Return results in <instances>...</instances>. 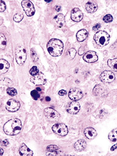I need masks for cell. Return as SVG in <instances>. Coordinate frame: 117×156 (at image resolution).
I'll return each mask as SVG.
<instances>
[{
  "mask_svg": "<svg viewBox=\"0 0 117 156\" xmlns=\"http://www.w3.org/2000/svg\"><path fill=\"white\" fill-rule=\"evenodd\" d=\"M22 128L21 121L18 118H12L6 122L3 127L5 133L9 136H15L20 133Z\"/></svg>",
  "mask_w": 117,
  "mask_h": 156,
  "instance_id": "1",
  "label": "cell"
},
{
  "mask_svg": "<svg viewBox=\"0 0 117 156\" xmlns=\"http://www.w3.org/2000/svg\"><path fill=\"white\" fill-rule=\"evenodd\" d=\"M47 49L51 55L53 57L60 56L64 49V44L60 40L52 38L48 43Z\"/></svg>",
  "mask_w": 117,
  "mask_h": 156,
  "instance_id": "2",
  "label": "cell"
},
{
  "mask_svg": "<svg viewBox=\"0 0 117 156\" xmlns=\"http://www.w3.org/2000/svg\"><path fill=\"white\" fill-rule=\"evenodd\" d=\"M94 40L97 44L101 46H104L109 44L110 35L105 31L100 30L95 34L94 36Z\"/></svg>",
  "mask_w": 117,
  "mask_h": 156,
  "instance_id": "3",
  "label": "cell"
},
{
  "mask_svg": "<svg viewBox=\"0 0 117 156\" xmlns=\"http://www.w3.org/2000/svg\"><path fill=\"white\" fill-rule=\"evenodd\" d=\"M15 59L19 65H23L26 60V52L25 49L19 46L15 50Z\"/></svg>",
  "mask_w": 117,
  "mask_h": 156,
  "instance_id": "4",
  "label": "cell"
},
{
  "mask_svg": "<svg viewBox=\"0 0 117 156\" xmlns=\"http://www.w3.org/2000/svg\"><path fill=\"white\" fill-rule=\"evenodd\" d=\"M93 93L96 97H105L109 94V90L104 85L97 84L93 88Z\"/></svg>",
  "mask_w": 117,
  "mask_h": 156,
  "instance_id": "5",
  "label": "cell"
},
{
  "mask_svg": "<svg viewBox=\"0 0 117 156\" xmlns=\"http://www.w3.org/2000/svg\"><path fill=\"white\" fill-rule=\"evenodd\" d=\"M44 114L47 119L51 121H57L61 117V115L58 112L51 108H45L44 109Z\"/></svg>",
  "mask_w": 117,
  "mask_h": 156,
  "instance_id": "6",
  "label": "cell"
},
{
  "mask_svg": "<svg viewBox=\"0 0 117 156\" xmlns=\"http://www.w3.org/2000/svg\"><path fill=\"white\" fill-rule=\"evenodd\" d=\"M52 131L61 136H65L68 133V128L64 123H57L52 127Z\"/></svg>",
  "mask_w": 117,
  "mask_h": 156,
  "instance_id": "7",
  "label": "cell"
},
{
  "mask_svg": "<svg viewBox=\"0 0 117 156\" xmlns=\"http://www.w3.org/2000/svg\"><path fill=\"white\" fill-rule=\"evenodd\" d=\"M21 6L24 11L28 17H32L35 14V9L33 4L30 1H23L21 2Z\"/></svg>",
  "mask_w": 117,
  "mask_h": 156,
  "instance_id": "8",
  "label": "cell"
},
{
  "mask_svg": "<svg viewBox=\"0 0 117 156\" xmlns=\"http://www.w3.org/2000/svg\"><path fill=\"white\" fill-rule=\"evenodd\" d=\"M83 94L81 90L77 87L71 88L69 92L68 97L73 101H77L82 98Z\"/></svg>",
  "mask_w": 117,
  "mask_h": 156,
  "instance_id": "9",
  "label": "cell"
},
{
  "mask_svg": "<svg viewBox=\"0 0 117 156\" xmlns=\"http://www.w3.org/2000/svg\"><path fill=\"white\" fill-rule=\"evenodd\" d=\"M30 81L36 85H43L45 84L46 79L43 73L39 72L36 75L32 76L30 78Z\"/></svg>",
  "mask_w": 117,
  "mask_h": 156,
  "instance_id": "10",
  "label": "cell"
},
{
  "mask_svg": "<svg viewBox=\"0 0 117 156\" xmlns=\"http://www.w3.org/2000/svg\"><path fill=\"white\" fill-rule=\"evenodd\" d=\"M115 78V74L110 71H103L100 76V79L102 82L109 83H112L114 81Z\"/></svg>",
  "mask_w": 117,
  "mask_h": 156,
  "instance_id": "11",
  "label": "cell"
},
{
  "mask_svg": "<svg viewBox=\"0 0 117 156\" xmlns=\"http://www.w3.org/2000/svg\"><path fill=\"white\" fill-rule=\"evenodd\" d=\"M83 59L87 63H95L98 60V57L96 53L94 51H88L83 56Z\"/></svg>",
  "mask_w": 117,
  "mask_h": 156,
  "instance_id": "12",
  "label": "cell"
},
{
  "mask_svg": "<svg viewBox=\"0 0 117 156\" xmlns=\"http://www.w3.org/2000/svg\"><path fill=\"white\" fill-rule=\"evenodd\" d=\"M20 108V103L14 99L9 100L6 105V109L10 112H15L18 111Z\"/></svg>",
  "mask_w": 117,
  "mask_h": 156,
  "instance_id": "13",
  "label": "cell"
},
{
  "mask_svg": "<svg viewBox=\"0 0 117 156\" xmlns=\"http://www.w3.org/2000/svg\"><path fill=\"white\" fill-rule=\"evenodd\" d=\"M71 20L76 22H79L83 18V14L82 11L78 8H74L71 12Z\"/></svg>",
  "mask_w": 117,
  "mask_h": 156,
  "instance_id": "14",
  "label": "cell"
},
{
  "mask_svg": "<svg viewBox=\"0 0 117 156\" xmlns=\"http://www.w3.org/2000/svg\"><path fill=\"white\" fill-rule=\"evenodd\" d=\"M80 108H81L80 104L78 102L74 101V102L70 103V105H68V106L67 108V111L70 114H76L77 112H79Z\"/></svg>",
  "mask_w": 117,
  "mask_h": 156,
  "instance_id": "15",
  "label": "cell"
},
{
  "mask_svg": "<svg viewBox=\"0 0 117 156\" xmlns=\"http://www.w3.org/2000/svg\"><path fill=\"white\" fill-rule=\"evenodd\" d=\"M54 21L55 24L58 27H63L65 25V17L64 15L62 14H59L57 15L54 18Z\"/></svg>",
  "mask_w": 117,
  "mask_h": 156,
  "instance_id": "16",
  "label": "cell"
},
{
  "mask_svg": "<svg viewBox=\"0 0 117 156\" xmlns=\"http://www.w3.org/2000/svg\"><path fill=\"white\" fill-rule=\"evenodd\" d=\"M19 153L23 156H32L33 152L29 149L25 144H22L21 146L19 149Z\"/></svg>",
  "mask_w": 117,
  "mask_h": 156,
  "instance_id": "17",
  "label": "cell"
},
{
  "mask_svg": "<svg viewBox=\"0 0 117 156\" xmlns=\"http://www.w3.org/2000/svg\"><path fill=\"white\" fill-rule=\"evenodd\" d=\"M85 135L87 137V139L92 140L93 139H95L96 136H97V133L96 131V130L91 127L87 128L85 130Z\"/></svg>",
  "mask_w": 117,
  "mask_h": 156,
  "instance_id": "18",
  "label": "cell"
},
{
  "mask_svg": "<svg viewBox=\"0 0 117 156\" xmlns=\"http://www.w3.org/2000/svg\"><path fill=\"white\" fill-rule=\"evenodd\" d=\"M85 9L89 13H94L98 9L97 5L93 2H89L85 5Z\"/></svg>",
  "mask_w": 117,
  "mask_h": 156,
  "instance_id": "19",
  "label": "cell"
},
{
  "mask_svg": "<svg viewBox=\"0 0 117 156\" xmlns=\"http://www.w3.org/2000/svg\"><path fill=\"white\" fill-rule=\"evenodd\" d=\"M88 36V32L85 29H81L77 33L76 37L78 41L81 42L84 41Z\"/></svg>",
  "mask_w": 117,
  "mask_h": 156,
  "instance_id": "20",
  "label": "cell"
},
{
  "mask_svg": "<svg viewBox=\"0 0 117 156\" xmlns=\"http://www.w3.org/2000/svg\"><path fill=\"white\" fill-rule=\"evenodd\" d=\"M86 142L84 140H79L74 144V148L77 151H82L86 148Z\"/></svg>",
  "mask_w": 117,
  "mask_h": 156,
  "instance_id": "21",
  "label": "cell"
},
{
  "mask_svg": "<svg viewBox=\"0 0 117 156\" xmlns=\"http://www.w3.org/2000/svg\"><path fill=\"white\" fill-rule=\"evenodd\" d=\"M0 64H1V74H5L6 72H8V69H9L10 65L8 63V61L4 60L1 59L0 61Z\"/></svg>",
  "mask_w": 117,
  "mask_h": 156,
  "instance_id": "22",
  "label": "cell"
},
{
  "mask_svg": "<svg viewBox=\"0 0 117 156\" xmlns=\"http://www.w3.org/2000/svg\"><path fill=\"white\" fill-rule=\"evenodd\" d=\"M107 65L113 71L117 72V58L109 59L107 61Z\"/></svg>",
  "mask_w": 117,
  "mask_h": 156,
  "instance_id": "23",
  "label": "cell"
},
{
  "mask_svg": "<svg viewBox=\"0 0 117 156\" xmlns=\"http://www.w3.org/2000/svg\"><path fill=\"white\" fill-rule=\"evenodd\" d=\"M109 139L112 142H116L117 141V128L113 130L109 134Z\"/></svg>",
  "mask_w": 117,
  "mask_h": 156,
  "instance_id": "24",
  "label": "cell"
},
{
  "mask_svg": "<svg viewBox=\"0 0 117 156\" xmlns=\"http://www.w3.org/2000/svg\"><path fill=\"white\" fill-rule=\"evenodd\" d=\"M11 85H12V81L8 78H4L3 79H2L1 80V86L2 87H5V86H7V87H10Z\"/></svg>",
  "mask_w": 117,
  "mask_h": 156,
  "instance_id": "25",
  "label": "cell"
},
{
  "mask_svg": "<svg viewBox=\"0 0 117 156\" xmlns=\"http://www.w3.org/2000/svg\"><path fill=\"white\" fill-rule=\"evenodd\" d=\"M1 44H0V47H1V49H5L6 46V44H7V42H6V37H5V35L2 34H1Z\"/></svg>",
  "mask_w": 117,
  "mask_h": 156,
  "instance_id": "26",
  "label": "cell"
},
{
  "mask_svg": "<svg viewBox=\"0 0 117 156\" xmlns=\"http://www.w3.org/2000/svg\"><path fill=\"white\" fill-rule=\"evenodd\" d=\"M31 97H33V99L35 100H38L40 97V93L39 92V91H37V90H33L31 92Z\"/></svg>",
  "mask_w": 117,
  "mask_h": 156,
  "instance_id": "27",
  "label": "cell"
},
{
  "mask_svg": "<svg viewBox=\"0 0 117 156\" xmlns=\"http://www.w3.org/2000/svg\"><path fill=\"white\" fill-rule=\"evenodd\" d=\"M6 92L9 95L12 96H15L17 94V90L14 87H8L6 90Z\"/></svg>",
  "mask_w": 117,
  "mask_h": 156,
  "instance_id": "28",
  "label": "cell"
},
{
  "mask_svg": "<svg viewBox=\"0 0 117 156\" xmlns=\"http://www.w3.org/2000/svg\"><path fill=\"white\" fill-rule=\"evenodd\" d=\"M23 17H24V15L22 13H18L14 15L13 19L15 22L18 23V22H20L23 20Z\"/></svg>",
  "mask_w": 117,
  "mask_h": 156,
  "instance_id": "29",
  "label": "cell"
},
{
  "mask_svg": "<svg viewBox=\"0 0 117 156\" xmlns=\"http://www.w3.org/2000/svg\"><path fill=\"white\" fill-rule=\"evenodd\" d=\"M76 54V50L75 49L72 48L68 51V55L71 59H73L75 57Z\"/></svg>",
  "mask_w": 117,
  "mask_h": 156,
  "instance_id": "30",
  "label": "cell"
},
{
  "mask_svg": "<svg viewBox=\"0 0 117 156\" xmlns=\"http://www.w3.org/2000/svg\"><path fill=\"white\" fill-rule=\"evenodd\" d=\"M103 20L106 23H110L113 21V17L110 14L106 15L103 18Z\"/></svg>",
  "mask_w": 117,
  "mask_h": 156,
  "instance_id": "31",
  "label": "cell"
},
{
  "mask_svg": "<svg viewBox=\"0 0 117 156\" xmlns=\"http://www.w3.org/2000/svg\"><path fill=\"white\" fill-rule=\"evenodd\" d=\"M39 73V69L36 66H33L30 71H29V74H30L32 76L36 75V74H37Z\"/></svg>",
  "mask_w": 117,
  "mask_h": 156,
  "instance_id": "32",
  "label": "cell"
},
{
  "mask_svg": "<svg viewBox=\"0 0 117 156\" xmlns=\"http://www.w3.org/2000/svg\"><path fill=\"white\" fill-rule=\"evenodd\" d=\"M58 149V147L56 145H49L48 146H47L46 148V150L48 151H55Z\"/></svg>",
  "mask_w": 117,
  "mask_h": 156,
  "instance_id": "33",
  "label": "cell"
},
{
  "mask_svg": "<svg viewBox=\"0 0 117 156\" xmlns=\"http://www.w3.org/2000/svg\"><path fill=\"white\" fill-rule=\"evenodd\" d=\"M6 9V6L3 1H1L0 3V11L1 12H4Z\"/></svg>",
  "mask_w": 117,
  "mask_h": 156,
  "instance_id": "34",
  "label": "cell"
},
{
  "mask_svg": "<svg viewBox=\"0 0 117 156\" xmlns=\"http://www.w3.org/2000/svg\"><path fill=\"white\" fill-rule=\"evenodd\" d=\"M46 155H61V154L58 152H57L55 151H52L51 152L47 153Z\"/></svg>",
  "mask_w": 117,
  "mask_h": 156,
  "instance_id": "35",
  "label": "cell"
},
{
  "mask_svg": "<svg viewBox=\"0 0 117 156\" xmlns=\"http://www.w3.org/2000/svg\"><path fill=\"white\" fill-rule=\"evenodd\" d=\"M101 28V24H96L95 26L93 27V30L94 31H98Z\"/></svg>",
  "mask_w": 117,
  "mask_h": 156,
  "instance_id": "36",
  "label": "cell"
},
{
  "mask_svg": "<svg viewBox=\"0 0 117 156\" xmlns=\"http://www.w3.org/2000/svg\"><path fill=\"white\" fill-rule=\"evenodd\" d=\"M9 145V142L8 140H5L2 143V146H7Z\"/></svg>",
  "mask_w": 117,
  "mask_h": 156,
  "instance_id": "37",
  "label": "cell"
},
{
  "mask_svg": "<svg viewBox=\"0 0 117 156\" xmlns=\"http://www.w3.org/2000/svg\"><path fill=\"white\" fill-rule=\"evenodd\" d=\"M84 52H85V49H84V47H81L79 49V54L80 55L84 54Z\"/></svg>",
  "mask_w": 117,
  "mask_h": 156,
  "instance_id": "38",
  "label": "cell"
},
{
  "mask_svg": "<svg viewBox=\"0 0 117 156\" xmlns=\"http://www.w3.org/2000/svg\"><path fill=\"white\" fill-rule=\"evenodd\" d=\"M66 93H67V92L65 90H60L59 92H58V95L61 96L65 95Z\"/></svg>",
  "mask_w": 117,
  "mask_h": 156,
  "instance_id": "39",
  "label": "cell"
},
{
  "mask_svg": "<svg viewBox=\"0 0 117 156\" xmlns=\"http://www.w3.org/2000/svg\"><path fill=\"white\" fill-rule=\"evenodd\" d=\"M55 9L57 12H59L61 10V7L60 6H56L55 7Z\"/></svg>",
  "mask_w": 117,
  "mask_h": 156,
  "instance_id": "40",
  "label": "cell"
},
{
  "mask_svg": "<svg viewBox=\"0 0 117 156\" xmlns=\"http://www.w3.org/2000/svg\"><path fill=\"white\" fill-rule=\"evenodd\" d=\"M116 148H117V143H116L115 145H114L110 148V150H111L112 151H113L115 150Z\"/></svg>",
  "mask_w": 117,
  "mask_h": 156,
  "instance_id": "41",
  "label": "cell"
},
{
  "mask_svg": "<svg viewBox=\"0 0 117 156\" xmlns=\"http://www.w3.org/2000/svg\"><path fill=\"white\" fill-rule=\"evenodd\" d=\"M45 100H46V102H49V101L51 100V99H50V97H46L45 98Z\"/></svg>",
  "mask_w": 117,
  "mask_h": 156,
  "instance_id": "42",
  "label": "cell"
},
{
  "mask_svg": "<svg viewBox=\"0 0 117 156\" xmlns=\"http://www.w3.org/2000/svg\"><path fill=\"white\" fill-rule=\"evenodd\" d=\"M3 149L1 148V149H0V155H3Z\"/></svg>",
  "mask_w": 117,
  "mask_h": 156,
  "instance_id": "43",
  "label": "cell"
}]
</instances>
